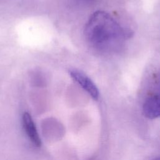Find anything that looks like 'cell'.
I'll return each instance as SVG.
<instances>
[{
  "mask_svg": "<svg viewBox=\"0 0 160 160\" xmlns=\"http://www.w3.org/2000/svg\"><path fill=\"white\" fill-rule=\"evenodd\" d=\"M30 79L31 82L36 86H42L46 82V78L40 71H34L31 74Z\"/></svg>",
  "mask_w": 160,
  "mask_h": 160,
  "instance_id": "obj_5",
  "label": "cell"
},
{
  "mask_svg": "<svg viewBox=\"0 0 160 160\" xmlns=\"http://www.w3.org/2000/svg\"><path fill=\"white\" fill-rule=\"evenodd\" d=\"M69 72L71 78L88 93L93 99H98L99 96L98 88L88 76L77 69H71Z\"/></svg>",
  "mask_w": 160,
  "mask_h": 160,
  "instance_id": "obj_3",
  "label": "cell"
},
{
  "mask_svg": "<svg viewBox=\"0 0 160 160\" xmlns=\"http://www.w3.org/2000/svg\"><path fill=\"white\" fill-rule=\"evenodd\" d=\"M84 36L93 48L101 51L118 48L131 36V32L123 28L109 13L98 11L89 18L85 26Z\"/></svg>",
  "mask_w": 160,
  "mask_h": 160,
  "instance_id": "obj_1",
  "label": "cell"
},
{
  "mask_svg": "<svg viewBox=\"0 0 160 160\" xmlns=\"http://www.w3.org/2000/svg\"><path fill=\"white\" fill-rule=\"evenodd\" d=\"M154 160H160V156L159 157H158V158H156L155 159H154Z\"/></svg>",
  "mask_w": 160,
  "mask_h": 160,
  "instance_id": "obj_6",
  "label": "cell"
},
{
  "mask_svg": "<svg viewBox=\"0 0 160 160\" xmlns=\"http://www.w3.org/2000/svg\"><path fill=\"white\" fill-rule=\"evenodd\" d=\"M142 112L149 119H156L160 117V72L154 81V88L144 99L142 104Z\"/></svg>",
  "mask_w": 160,
  "mask_h": 160,
  "instance_id": "obj_2",
  "label": "cell"
},
{
  "mask_svg": "<svg viewBox=\"0 0 160 160\" xmlns=\"http://www.w3.org/2000/svg\"><path fill=\"white\" fill-rule=\"evenodd\" d=\"M22 125L26 136L31 143L36 147H40L41 145L40 136L32 118L28 112H24L22 115Z\"/></svg>",
  "mask_w": 160,
  "mask_h": 160,
  "instance_id": "obj_4",
  "label": "cell"
}]
</instances>
